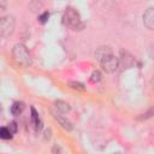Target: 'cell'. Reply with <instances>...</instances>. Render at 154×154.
Listing matches in <instances>:
<instances>
[{
    "mask_svg": "<svg viewBox=\"0 0 154 154\" xmlns=\"http://www.w3.org/2000/svg\"><path fill=\"white\" fill-rule=\"evenodd\" d=\"M12 137V134L8 131L7 128H0V138L2 140H8Z\"/></svg>",
    "mask_w": 154,
    "mask_h": 154,
    "instance_id": "13",
    "label": "cell"
},
{
    "mask_svg": "<svg viewBox=\"0 0 154 154\" xmlns=\"http://www.w3.org/2000/svg\"><path fill=\"white\" fill-rule=\"evenodd\" d=\"M48 18H49V13H48V12H43L42 14L38 16V22H40L41 24H45V23L48 20Z\"/></svg>",
    "mask_w": 154,
    "mask_h": 154,
    "instance_id": "16",
    "label": "cell"
},
{
    "mask_svg": "<svg viewBox=\"0 0 154 154\" xmlns=\"http://www.w3.org/2000/svg\"><path fill=\"white\" fill-rule=\"evenodd\" d=\"M54 105H55L58 112H60V113H67V112H70V109H71L70 105H69L67 102H65V101H61V100L55 101Z\"/></svg>",
    "mask_w": 154,
    "mask_h": 154,
    "instance_id": "10",
    "label": "cell"
},
{
    "mask_svg": "<svg viewBox=\"0 0 154 154\" xmlns=\"http://www.w3.org/2000/svg\"><path fill=\"white\" fill-rule=\"evenodd\" d=\"M63 23L69 29L75 30V31L82 30L84 28V24H83V22L81 19L79 13L75 8H72V7H67L65 10V12L63 14Z\"/></svg>",
    "mask_w": 154,
    "mask_h": 154,
    "instance_id": "1",
    "label": "cell"
},
{
    "mask_svg": "<svg viewBox=\"0 0 154 154\" xmlns=\"http://www.w3.org/2000/svg\"><path fill=\"white\" fill-rule=\"evenodd\" d=\"M31 122H32V124L35 125L36 131H38V130L42 128V122H41V119H40V117H38V113L36 112V109H35L34 107H31Z\"/></svg>",
    "mask_w": 154,
    "mask_h": 154,
    "instance_id": "9",
    "label": "cell"
},
{
    "mask_svg": "<svg viewBox=\"0 0 154 154\" xmlns=\"http://www.w3.org/2000/svg\"><path fill=\"white\" fill-rule=\"evenodd\" d=\"M24 109V103L23 102H14L11 106V113L13 116H19Z\"/></svg>",
    "mask_w": 154,
    "mask_h": 154,
    "instance_id": "11",
    "label": "cell"
},
{
    "mask_svg": "<svg viewBox=\"0 0 154 154\" xmlns=\"http://www.w3.org/2000/svg\"><path fill=\"white\" fill-rule=\"evenodd\" d=\"M101 79V72L100 71H93V73H91V76H90V82H93V83H96V82H99Z\"/></svg>",
    "mask_w": 154,
    "mask_h": 154,
    "instance_id": "14",
    "label": "cell"
},
{
    "mask_svg": "<svg viewBox=\"0 0 154 154\" xmlns=\"http://www.w3.org/2000/svg\"><path fill=\"white\" fill-rule=\"evenodd\" d=\"M41 7H42V2H41L40 0H32V1L30 2V5H29L30 11H32V12H35V11L40 10Z\"/></svg>",
    "mask_w": 154,
    "mask_h": 154,
    "instance_id": "12",
    "label": "cell"
},
{
    "mask_svg": "<svg viewBox=\"0 0 154 154\" xmlns=\"http://www.w3.org/2000/svg\"><path fill=\"white\" fill-rule=\"evenodd\" d=\"M100 64H101V67L102 70L106 72V73H113L117 71L118 66H119V60L116 55H113L112 53L103 57L101 60H100Z\"/></svg>",
    "mask_w": 154,
    "mask_h": 154,
    "instance_id": "4",
    "label": "cell"
},
{
    "mask_svg": "<svg viewBox=\"0 0 154 154\" xmlns=\"http://www.w3.org/2000/svg\"><path fill=\"white\" fill-rule=\"evenodd\" d=\"M53 116H54V118L57 119V122H58L65 130H67V131H71V130H72V124H71L70 120H67L65 117L60 116V114L57 113V112H53Z\"/></svg>",
    "mask_w": 154,
    "mask_h": 154,
    "instance_id": "7",
    "label": "cell"
},
{
    "mask_svg": "<svg viewBox=\"0 0 154 154\" xmlns=\"http://www.w3.org/2000/svg\"><path fill=\"white\" fill-rule=\"evenodd\" d=\"M60 150H61V149H60V147H58L57 144H55V146L53 147V149H52V152H53V153H55V152H60Z\"/></svg>",
    "mask_w": 154,
    "mask_h": 154,
    "instance_id": "20",
    "label": "cell"
},
{
    "mask_svg": "<svg viewBox=\"0 0 154 154\" xmlns=\"http://www.w3.org/2000/svg\"><path fill=\"white\" fill-rule=\"evenodd\" d=\"M118 60H119V63L122 64V66L124 69H129V67H131L135 64V58L129 52L123 51V49L120 51V55H119Z\"/></svg>",
    "mask_w": 154,
    "mask_h": 154,
    "instance_id": "5",
    "label": "cell"
},
{
    "mask_svg": "<svg viewBox=\"0 0 154 154\" xmlns=\"http://www.w3.org/2000/svg\"><path fill=\"white\" fill-rule=\"evenodd\" d=\"M7 129H8V131L13 135V134H16L17 132V123L16 122H11L10 124H8V126H7Z\"/></svg>",
    "mask_w": 154,
    "mask_h": 154,
    "instance_id": "17",
    "label": "cell"
},
{
    "mask_svg": "<svg viewBox=\"0 0 154 154\" xmlns=\"http://www.w3.org/2000/svg\"><path fill=\"white\" fill-rule=\"evenodd\" d=\"M16 28V19L13 16H5L0 18V36L10 37Z\"/></svg>",
    "mask_w": 154,
    "mask_h": 154,
    "instance_id": "3",
    "label": "cell"
},
{
    "mask_svg": "<svg viewBox=\"0 0 154 154\" xmlns=\"http://www.w3.org/2000/svg\"><path fill=\"white\" fill-rule=\"evenodd\" d=\"M12 58L14 63L22 67H28L31 64V57L25 45L17 43L12 48Z\"/></svg>",
    "mask_w": 154,
    "mask_h": 154,
    "instance_id": "2",
    "label": "cell"
},
{
    "mask_svg": "<svg viewBox=\"0 0 154 154\" xmlns=\"http://www.w3.org/2000/svg\"><path fill=\"white\" fill-rule=\"evenodd\" d=\"M6 7V0H0V11L5 10Z\"/></svg>",
    "mask_w": 154,
    "mask_h": 154,
    "instance_id": "19",
    "label": "cell"
},
{
    "mask_svg": "<svg viewBox=\"0 0 154 154\" xmlns=\"http://www.w3.org/2000/svg\"><path fill=\"white\" fill-rule=\"evenodd\" d=\"M143 24L148 30L154 29V8L149 7L143 13Z\"/></svg>",
    "mask_w": 154,
    "mask_h": 154,
    "instance_id": "6",
    "label": "cell"
},
{
    "mask_svg": "<svg viewBox=\"0 0 154 154\" xmlns=\"http://www.w3.org/2000/svg\"><path fill=\"white\" fill-rule=\"evenodd\" d=\"M69 85L72 88V89H76V90H84L85 88H84V85L82 84V83H79V82H69Z\"/></svg>",
    "mask_w": 154,
    "mask_h": 154,
    "instance_id": "15",
    "label": "cell"
},
{
    "mask_svg": "<svg viewBox=\"0 0 154 154\" xmlns=\"http://www.w3.org/2000/svg\"><path fill=\"white\" fill-rule=\"evenodd\" d=\"M51 136H52V130H51V129L46 130V131H45V138H46V140H49Z\"/></svg>",
    "mask_w": 154,
    "mask_h": 154,
    "instance_id": "18",
    "label": "cell"
},
{
    "mask_svg": "<svg viewBox=\"0 0 154 154\" xmlns=\"http://www.w3.org/2000/svg\"><path fill=\"white\" fill-rule=\"evenodd\" d=\"M111 53H112V49L108 46H101V47L96 48V51H95V58L100 61L103 57H106V55H108Z\"/></svg>",
    "mask_w": 154,
    "mask_h": 154,
    "instance_id": "8",
    "label": "cell"
}]
</instances>
